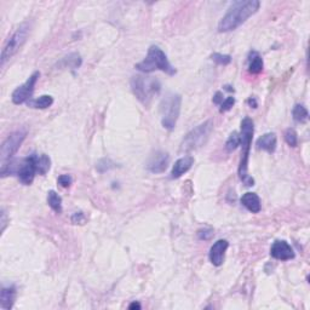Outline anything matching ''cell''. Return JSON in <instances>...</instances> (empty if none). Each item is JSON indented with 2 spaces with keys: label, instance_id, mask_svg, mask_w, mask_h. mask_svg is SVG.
<instances>
[{
  "label": "cell",
  "instance_id": "cell-1",
  "mask_svg": "<svg viewBox=\"0 0 310 310\" xmlns=\"http://www.w3.org/2000/svg\"><path fill=\"white\" fill-rule=\"evenodd\" d=\"M261 2L258 0H239L229 6L227 14L218 23V32L228 33L245 23L246 21L259 10Z\"/></svg>",
  "mask_w": 310,
  "mask_h": 310
},
{
  "label": "cell",
  "instance_id": "cell-2",
  "mask_svg": "<svg viewBox=\"0 0 310 310\" xmlns=\"http://www.w3.org/2000/svg\"><path fill=\"white\" fill-rule=\"evenodd\" d=\"M254 125L252 119L248 117L244 118L241 122V133H240V145H243V155H241L240 165H239V177L243 181L244 185L248 186H254V181L248 175V158L249 149H251L252 138H253Z\"/></svg>",
  "mask_w": 310,
  "mask_h": 310
},
{
  "label": "cell",
  "instance_id": "cell-3",
  "mask_svg": "<svg viewBox=\"0 0 310 310\" xmlns=\"http://www.w3.org/2000/svg\"><path fill=\"white\" fill-rule=\"evenodd\" d=\"M136 69L143 73H152L155 70H161L168 75H175L177 73L176 68L168 61L165 52L156 45H152L148 50V54L142 62L135 65Z\"/></svg>",
  "mask_w": 310,
  "mask_h": 310
},
{
  "label": "cell",
  "instance_id": "cell-4",
  "mask_svg": "<svg viewBox=\"0 0 310 310\" xmlns=\"http://www.w3.org/2000/svg\"><path fill=\"white\" fill-rule=\"evenodd\" d=\"M131 89L133 95L137 97L142 104L148 105L152 102L153 98L159 95L161 90V85L159 80L152 77L145 75H135L131 79Z\"/></svg>",
  "mask_w": 310,
  "mask_h": 310
},
{
  "label": "cell",
  "instance_id": "cell-5",
  "mask_svg": "<svg viewBox=\"0 0 310 310\" xmlns=\"http://www.w3.org/2000/svg\"><path fill=\"white\" fill-rule=\"evenodd\" d=\"M182 97L178 93H167L161 100L160 103V117L161 125L166 130H173L177 124V120L181 114Z\"/></svg>",
  "mask_w": 310,
  "mask_h": 310
},
{
  "label": "cell",
  "instance_id": "cell-6",
  "mask_svg": "<svg viewBox=\"0 0 310 310\" xmlns=\"http://www.w3.org/2000/svg\"><path fill=\"white\" fill-rule=\"evenodd\" d=\"M212 130V120H206L203 124L194 127L193 130L189 131L186 135V137L183 138L182 143H181V150L188 153L204 147V145H206V142L208 141V138H210Z\"/></svg>",
  "mask_w": 310,
  "mask_h": 310
},
{
  "label": "cell",
  "instance_id": "cell-7",
  "mask_svg": "<svg viewBox=\"0 0 310 310\" xmlns=\"http://www.w3.org/2000/svg\"><path fill=\"white\" fill-rule=\"evenodd\" d=\"M29 33H31V26H29V23H23L7 39L6 44L2 47L1 56H0V64H1V67H4L5 63L10 61L22 49L24 42L27 41Z\"/></svg>",
  "mask_w": 310,
  "mask_h": 310
},
{
  "label": "cell",
  "instance_id": "cell-8",
  "mask_svg": "<svg viewBox=\"0 0 310 310\" xmlns=\"http://www.w3.org/2000/svg\"><path fill=\"white\" fill-rule=\"evenodd\" d=\"M26 137L27 131L24 130H17L7 136V138L2 142L1 148H0V163H1V165L9 163L14 158V155L20 149L23 141L26 140Z\"/></svg>",
  "mask_w": 310,
  "mask_h": 310
},
{
  "label": "cell",
  "instance_id": "cell-9",
  "mask_svg": "<svg viewBox=\"0 0 310 310\" xmlns=\"http://www.w3.org/2000/svg\"><path fill=\"white\" fill-rule=\"evenodd\" d=\"M40 78L39 72H34L26 82L22 85H20L14 92H12V102L15 104H22V103H26L27 101H31L33 92H34L35 85H37L38 80Z\"/></svg>",
  "mask_w": 310,
  "mask_h": 310
},
{
  "label": "cell",
  "instance_id": "cell-10",
  "mask_svg": "<svg viewBox=\"0 0 310 310\" xmlns=\"http://www.w3.org/2000/svg\"><path fill=\"white\" fill-rule=\"evenodd\" d=\"M35 173L37 171V164H35V155L32 153L27 158L21 159L20 161L19 170H17V177H19L20 182L24 186H31L34 181Z\"/></svg>",
  "mask_w": 310,
  "mask_h": 310
},
{
  "label": "cell",
  "instance_id": "cell-11",
  "mask_svg": "<svg viewBox=\"0 0 310 310\" xmlns=\"http://www.w3.org/2000/svg\"><path fill=\"white\" fill-rule=\"evenodd\" d=\"M170 165V155L164 150H156L147 161V170L152 173H163Z\"/></svg>",
  "mask_w": 310,
  "mask_h": 310
},
{
  "label": "cell",
  "instance_id": "cell-12",
  "mask_svg": "<svg viewBox=\"0 0 310 310\" xmlns=\"http://www.w3.org/2000/svg\"><path fill=\"white\" fill-rule=\"evenodd\" d=\"M270 254L278 261H289L294 258V251L287 241L278 240L273 244L270 248Z\"/></svg>",
  "mask_w": 310,
  "mask_h": 310
},
{
  "label": "cell",
  "instance_id": "cell-13",
  "mask_svg": "<svg viewBox=\"0 0 310 310\" xmlns=\"http://www.w3.org/2000/svg\"><path fill=\"white\" fill-rule=\"evenodd\" d=\"M229 248V243L224 239L216 241L210 248V253H208V258H210L211 263L215 267H221L224 262V256H226L227 249Z\"/></svg>",
  "mask_w": 310,
  "mask_h": 310
},
{
  "label": "cell",
  "instance_id": "cell-14",
  "mask_svg": "<svg viewBox=\"0 0 310 310\" xmlns=\"http://www.w3.org/2000/svg\"><path fill=\"white\" fill-rule=\"evenodd\" d=\"M193 165H194L193 156L186 155L183 156V158L178 159V160L175 163V165H173L172 171H171V178H173V180L180 178L181 176H183L185 173L188 172Z\"/></svg>",
  "mask_w": 310,
  "mask_h": 310
},
{
  "label": "cell",
  "instance_id": "cell-15",
  "mask_svg": "<svg viewBox=\"0 0 310 310\" xmlns=\"http://www.w3.org/2000/svg\"><path fill=\"white\" fill-rule=\"evenodd\" d=\"M15 299H16V287L6 286L2 287L0 291V308L9 310L14 307Z\"/></svg>",
  "mask_w": 310,
  "mask_h": 310
},
{
  "label": "cell",
  "instance_id": "cell-16",
  "mask_svg": "<svg viewBox=\"0 0 310 310\" xmlns=\"http://www.w3.org/2000/svg\"><path fill=\"white\" fill-rule=\"evenodd\" d=\"M276 143H278V140H276V135L274 132H268L264 133L263 136L257 140V148L262 150H266L268 153H274L276 149Z\"/></svg>",
  "mask_w": 310,
  "mask_h": 310
},
{
  "label": "cell",
  "instance_id": "cell-17",
  "mask_svg": "<svg viewBox=\"0 0 310 310\" xmlns=\"http://www.w3.org/2000/svg\"><path fill=\"white\" fill-rule=\"evenodd\" d=\"M241 204L252 213H258L262 210L261 199L256 193H246L241 198Z\"/></svg>",
  "mask_w": 310,
  "mask_h": 310
},
{
  "label": "cell",
  "instance_id": "cell-18",
  "mask_svg": "<svg viewBox=\"0 0 310 310\" xmlns=\"http://www.w3.org/2000/svg\"><path fill=\"white\" fill-rule=\"evenodd\" d=\"M264 67L263 59L259 55V52L251 51L248 55V72L251 74H259L262 73Z\"/></svg>",
  "mask_w": 310,
  "mask_h": 310
},
{
  "label": "cell",
  "instance_id": "cell-19",
  "mask_svg": "<svg viewBox=\"0 0 310 310\" xmlns=\"http://www.w3.org/2000/svg\"><path fill=\"white\" fill-rule=\"evenodd\" d=\"M35 155V164H37V171L39 175L44 176L46 175L47 172L50 171L51 168V159H50L49 155L46 154H37L34 153Z\"/></svg>",
  "mask_w": 310,
  "mask_h": 310
},
{
  "label": "cell",
  "instance_id": "cell-20",
  "mask_svg": "<svg viewBox=\"0 0 310 310\" xmlns=\"http://www.w3.org/2000/svg\"><path fill=\"white\" fill-rule=\"evenodd\" d=\"M54 104V98L50 95H42L39 98L28 101V107L35 108V109H46Z\"/></svg>",
  "mask_w": 310,
  "mask_h": 310
},
{
  "label": "cell",
  "instance_id": "cell-21",
  "mask_svg": "<svg viewBox=\"0 0 310 310\" xmlns=\"http://www.w3.org/2000/svg\"><path fill=\"white\" fill-rule=\"evenodd\" d=\"M47 204L56 213L62 212V198L55 190L47 193Z\"/></svg>",
  "mask_w": 310,
  "mask_h": 310
},
{
  "label": "cell",
  "instance_id": "cell-22",
  "mask_svg": "<svg viewBox=\"0 0 310 310\" xmlns=\"http://www.w3.org/2000/svg\"><path fill=\"white\" fill-rule=\"evenodd\" d=\"M292 115H293V119L296 120L297 123H302V124L307 123L309 119L308 109H307L303 104H299V103L293 107V109H292Z\"/></svg>",
  "mask_w": 310,
  "mask_h": 310
},
{
  "label": "cell",
  "instance_id": "cell-23",
  "mask_svg": "<svg viewBox=\"0 0 310 310\" xmlns=\"http://www.w3.org/2000/svg\"><path fill=\"white\" fill-rule=\"evenodd\" d=\"M82 57H80L79 54H70L68 56L63 57V60L60 64L64 65V67L72 68V69H78V68L82 65Z\"/></svg>",
  "mask_w": 310,
  "mask_h": 310
},
{
  "label": "cell",
  "instance_id": "cell-24",
  "mask_svg": "<svg viewBox=\"0 0 310 310\" xmlns=\"http://www.w3.org/2000/svg\"><path fill=\"white\" fill-rule=\"evenodd\" d=\"M239 145H240V133L234 131L233 133H230L228 140H227L226 149L228 150V152H233V150H235Z\"/></svg>",
  "mask_w": 310,
  "mask_h": 310
},
{
  "label": "cell",
  "instance_id": "cell-25",
  "mask_svg": "<svg viewBox=\"0 0 310 310\" xmlns=\"http://www.w3.org/2000/svg\"><path fill=\"white\" fill-rule=\"evenodd\" d=\"M115 167H117V164L108 158L101 159V160L97 163V165H96V168H97L98 172H101V173H104V172H107V171L113 170V168H115Z\"/></svg>",
  "mask_w": 310,
  "mask_h": 310
},
{
  "label": "cell",
  "instance_id": "cell-26",
  "mask_svg": "<svg viewBox=\"0 0 310 310\" xmlns=\"http://www.w3.org/2000/svg\"><path fill=\"white\" fill-rule=\"evenodd\" d=\"M285 141H286V143L289 147H297V145H298V135H297L294 128H287L285 131Z\"/></svg>",
  "mask_w": 310,
  "mask_h": 310
},
{
  "label": "cell",
  "instance_id": "cell-27",
  "mask_svg": "<svg viewBox=\"0 0 310 310\" xmlns=\"http://www.w3.org/2000/svg\"><path fill=\"white\" fill-rule=\"evenodd\" d=\"M211 60H212L213 62L217 63V64L227 65L231 62V56H229V55L217 54V52H216V54H213L212 56H211Z\"/></svg>",
  "mask_w": 310,
  "mask_h": 310
},
{
  "label": "cell",
  "instance_id": "cell-28",
  "mask_svg": "<svg viewBox=\"0 0 310 310\" xmlns=\"http://www.w3.org/2000/svg\"><path fill=\"white\" fill-rule=\"evenodd\" d=\"M234 104H235V98H234L233 96H229V97H227L226 100L219 104V112H228V110H230L231 108L234 107Z\"/></svg>",
  "mask_w": 310,
  "mask_h": 310
},
{
  "label": "cell",
  "instance_id": "cell-29",
  "mask_svg": "<svg viewBox=\"0 0 310 310\" xmlns=\"http://www.w3.org/2000/svg\"><path fill=\"white\" fill-rule=\"evenodd\" d=\"M213 235H215V233H213L212 229L210 228H204V229H200V230H198V238L200 239V240L207 241L210 240V239H212Z\"/></svg>",
  "mask_w": 310,
  "mask_h": 310
},
{
  "label": "cell",
  "instance_id": "cell-30",
  "mask_svg": "<svg viewBox=\"0 0 310 310\" xmlns=\"http://www.w3.org/2000/svg\"><path fill=\"white\" fill-rule=\"evenodd\" d=\"M73 183V178L70 175H61L59 177V185L63 188H68Z\"/></svg>",
  "mask_w": 310,
  "mask_h": 310
},
{
  "label": "cell",
  "instance_id": "cell-31",
  "mask_svg": "<svg viewBox=\"0 0 310 310\" xmlns=\"http://www.w3.org/2000/svg\"><path fill=\"white\" fill-rule=\"evenodd\" d=\"M72 222L74 224H83L85 222V216L83 212H75L72 216Z\"/></svg>",
  "mask_w": 310,
  "mask_h": 310
},
{
  "label": "cell",
  "instance_id": "cell-32",
  "mask_svg": "<svg viewBox=\"0 0 310 310\" xmlns=\"http://www.w3.org/2000/svg\"><path fill=\"white\" fill-rule=\"evenodd\" d=\"M212 101H213V103H215V104H221L222 102H223V92H221V91H217L215 93V96H213V98H212Z\"/></svg>",
  "mask_w": 310,
  "mask_h": 310
},
{
  "label": "cell",
  "instance_id": "cell-33",
  "mask_svg": "<svg viewBox=\"0 0 310 310\" xmlns=\"http://www.w3.org/2000/svg\"><path fill=\"white\" fill-rule=\"evenodd\" d=\"M0 223H1V233H2V231L5 230V228H6V224H7V217L4 210H1V221H0Z\"/></svg>",
  "mask_w": 310,
  "mask_h": 310
},
{
  "label": "cell",
  "instance_id": "cell-34",
  "mask_svg": "<svg viewBox=\"0 0 310 310\" xmlns=\"http://www.w3.org/2000/svg\"><path fill=\"white\" fill-rule=\"evenodd\" d=\"M248 103L249 105H251L252 108H257V101H256V98L254 97H251V98H248Z\"/></svg>",
  "mask_w": 310,
  "mask_h": 310
},
{
  "label": "cell",
  "instance_id": "cell-35",
  "mask_svg": "<svg viewBox=\"0 0 310 310\" xmlns=\"http://www.w3.org/2000/svg\"><path fill=\"white\" fill-rule=\"evenodd\" d=\"M128 309H141V304L138 302H132V303L128 306Z\"/></svg>",
  "mask_w": 310,
  "mask_h": 310
}]
</instances>
